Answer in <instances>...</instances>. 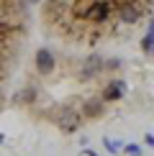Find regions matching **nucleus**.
Returning <instances> with one entry per match:
<instances>
[{
  "label": "nucleus",
  "instance_id": "1",
  "mask_svg": "<svg viewBox=\"0 0 154 156\" xmlns=\"http://www.w3.org/2000/svg\"><path fill=\"white\" fill-rule=\"evenodd\" d=\"M154 16V0H41L44 31L69 46L118 41Z\"/></svg>",
  "mask_w": 154,
  "mask_h": 156
},
{
  "label": "nucleus",
  "instance_id": "2",
  "mask_svg": "<svg viewBox=\"0 0 154 156\" xmlns=\"http://www.w3.org/2000/svg\"><path fill=\"white\" fill-rule=\"evenodd\" d=\"M34 0H0V113L31 31Z\"/></svg>",
  "mask_w": 154,
  "mask_h": 156
}]
</instances>
